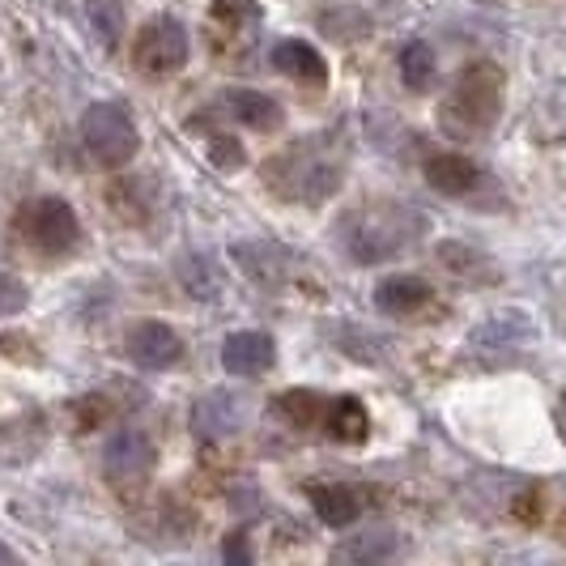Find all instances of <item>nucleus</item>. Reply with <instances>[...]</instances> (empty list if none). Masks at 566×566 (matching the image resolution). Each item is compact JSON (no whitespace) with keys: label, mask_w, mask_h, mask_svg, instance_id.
<instances>
[{"label":"nucleus","mask_w":566,"mask_h":566,"mask_svg":"<svg viewBox=\"0 0 566 566\" xmlns=\"http://www.w3.org/2000/svg\"><path fill=\"white\" fill-rule=\"evenodd\" d=\"M503 112V73L494 64H473L469 73H460L452 94L439 107V124L452 137H478L485 133Z\"/></svg>","instance_id":"nucleus-1"},{"label":"nucleus","mask_w":566,"mask_h":566,"mask_svg":"<svg viewBox=\"0 0 566 566\" xmlns=\"http://www.w3.org/2000/svg\"><path fill=\"white\" fill-rule=\"evenodd\" d=\"M418 227L422 222H418L413 209L379 205V209H367V213L345 222V252L354 255L358 264H384V260H392L418 239Z\"/></svg>","instance_id":"nucleus-2"},{"label":"nucleus","mask_w":566,"mask_h":566,"mask_svg":"<svg viewBox=\"0 0 566 566\" xmlns=\"http://www.w3.org/2000/svg\"><path fill=\"white\" fill-rule=\"evenodd\" d=\"M82 142L98 167H128L142 149V133L119 103H94L82 115Z\"/></svg>","instance_id":"nucleus-3"},{"label":"nucleus","mask_w":566,"mask_h":566,"mask_svg":"<svg viewBox=\"0 0 566 566\" xmlns=\"http://www.w3.org/2000/svg\"><path fill=\"white\" fill-rule=\"evenodd\" d=\"M18 234L27 239L34 252L43 255H69L82 239L77 213L60 197H39L18 209Z\"/></svg>","instance_id":"nucleus-4"},{"label":"nucleus","mask_w":566,"mask_h":566,"mask_svg":"<svg viewBox=\"0 0 566 566\" xmlns=\"http://www.w3.org/2000/svg\"><path fill=\"white\" fill-rule=\"evenodd\" d=\"M133 60L142 64L149 77H170L188 64V30L175 18H154L142 27L137 43H133Z\"/></svg>","instance_id":"nucleus-5"},{"label":"nucleus","mask_w":566,"mask_h":566,"mask_svg":"<svg viewBox=\"0 0 566 566\" xmlns=\"http://www.w3.org/2000/svg\"><path fill=\"white\" fill-rule=\"evenodd\" d=\"M422 175H426V184H430L434 192H443V197H473L485 179L482 167H478L473 158L452 154V149H430L422 163Z\"/></svg>","instance_id":"nucleus-6"},{"label":"nucleus","mask_w":566,"mask_h":566,"mask_svg":"<svg viewBox=\"0 0 566 566\" xmlns=\"http://www.w3.org/2000/svg\"><path fill=\"white\" fill-rule=\"evenodd\" d=\"M128 358L145 370H167L184 358V340L163 319H145L128 333Z\"/></svg>","instance_id":"nucleus-7"},{"label":"nucleus","mask_w":566,"mask_h":566,"mask_svg":"<svg viewBox=\"0 0 566 566\" xmlns=\"http://www.w3.org/2000/svg\"><path fill=\"white\" fill-rule=\"evenodd\" d=\"M103 464H107V473L112 478H142L149 473V464H154V439L137 430V426H124V430H115L112 439H107V448H103Z\"/></svg>","instance_id":"nucleus-8"},{"label":"nucleus","mask_w":566,"mask_h":566,"mask_svg":"<svg viewBox=\"0 0 566 566\" xmlns=\"http://www.w3.org/2000/svg\"><path fill=\"white\" fill-rule=\"evenodd\" d=\"M277 363V345L269 333H230L222 340V367L230 375H260V370H269Z\"/></svg>","instance_id":"nucleus-9"},{"label":"nucleus","mask_w":566,"mask_h":566,"mask_svg":"<svg viewBox=\"0 0 566 566\" xmlns=\"http://www.w3.org/2000/svg\"><path fill=\"white\" fill-rule=\"evenodd\" d=\"M312 507L328 528H349L370 503H367V490H358V485H315Z\"/></svg>","instance_id":"nucleus-10"},{"label":"nucleus","mask_w":566,"mask_h":566,"mask_svg":"<svg viewBox=\"0 0 566 566\" xmlns=\"http://www.w3.org/2000/svg\"><path fill=\"white\" fill-rule=\"evenodd\" d=\"M222 107H227L243 128H255V133H273V128H282V119H285L282 103L269 98V94H260V90H227Z\"/></svg>","instance_id":"nucleus-11"},{"label":"nucleus","mask_w":566,"mask_h":566,"mask_svg":"<svg viewBox=\"0 0 566 566\" xmlns=\"http://www.w3.org/2000/svg\"><path fill=\"white\" fill-rule=\"evenodd\" d=\"M430 303V285L422 277H409V273H400V277H388V282L375 290V307L388 315V319H409V315H418Z\"/></svg>","instance_id":"nucleus-12"},{"label":"nucleus","mask_w":566,"mask_h":566,"mask_svg":"<svg viewBox=\"0 0 566 566\" xmlns=\"http://www.w3.org/2000/svg\"><path fill=\"white\" fill-rule=\"evenodd\" d=\"M367 409L354 397H333L324 400V418H319V430L337 443H363L367 439Z\"/></svg>","instance_id":"nucleus-13"},{"label":"nucleus","mask_w":566,"mask_h":566,"mask_svg":"<svg viewBox=\"0 0 566 566\" xmlns=\"http://www.w3.org/2000/svg\"><path fill=\"white\" fill-rule=\"evenodd\" d=\"M273 64H277V73L294 77V82H307V85H324V82H328V64H324V56L315 52L312 43H298V39H290V43H277V52H273Z\"/></svg>","instance_id":"nucleus-14"},{"label":"nucleus","mask_w":566,"mask_h":566,"mask_svg":"<svg viewBox=\"0 0 566 566\" xmlns=\"http://www.w3.org/2000/svg\"><path fill=\"white\" fill-rule=\"evenodd\" d=\"M234 264L252 277L255 285H264V290H273V285H282L285 277V255L277 248H269V243H234Z\"/></svg>","instance_id":"nucleus-15"},{"label":"nucleus","mask_w":566,"mask_h":566,"mask_svg":"<svg viewBox=\"0 0 566 566\" xmlns=\"http://www.w3.org/2000/svg\"><path fill=\"white\" fill-rule=\"evenodd\" d=\"M192 422H197L200 434H230V430L239 426L234 397H230V392H213V397H205L197 405V413H192Z\"/></svg>","instance_id":"nucleus-16"},{"label":"nucleus","mask_w":566,"mask_h":566,"mask_svg":"<svg viewBox=\"0 0 566 566\" xmlns=\"http://www.w3.org/2000/svg\"><path fill=\"white\" fill-rule=\"evenodd\" d=\"M324 400L328 397L298 388V392H282V397L273 400V409H277V418L290 426H319V418H324Z\"/></svg>","instance_id":"nucleus-17"},{"label":"nucleus","mask_w":566,"mask_h":566,"mask_svg":"<svg viewBox=\"0 0 566 566\" xmlns=\"http://www.w3.org/2000/svg\"><path fill=\"white\" fill-rule=\"evenodd\" d=\"M400 82L409 85V90H426V85L434 82V52L426 43H409L400 52Z\"/></svg>","instance_id":"nucleus-18"},{"label":"nucleus","mask_w":566,"mask_h":566,"mask_svg":"<svg viewBox=\"0 0 566 566\" xmlns=\"http://www.w3.org/2000/svg\"><path fill=\"white\" fill-rule=\"evenodd\" d=\"M85 13H90L94 30L103 34V43L115 48L119 43V27H124V4L119 0H85Z\"/></svg>","instance_id":"nucleus-19"},{"label":"nucleus","mask_w":566,"mask_h":566,"mask_svg":"<svg viewBox=\"0 0 566 566\" xmlns=\"http://www.w3.org/2000/svg\"><path fill=\"white\" fill-rule=\"evenodd\" d=\"M184 285L197 294V298H213V290H218V282H213V273H209V260L205 255H188V264H184Z\"/></svg>","instance_id":"nucleus-20"},{"label":"nucleus","mask_w":566,"mask_h":566,"mask_svg":"<svg viewBox=\"0 0 566 566\" xmlns=\"http://www.w3.org/2000/svg\"><path fill=\"white\" fill-rule=\"evenodd\" d=\"M397 549H400L397 537H388L384 545L370 537V541H354V545H345V549H340V558H363V563H375V558H392Z\"/></svg>","instance_id":"nucleus-21"},{"label":"nucleus","mask_w":566,"mask_h":566,"mask_svg":"<svg viewBox=\"0 0 566 566\" xmlns=\"http://www.w3.org/2000/svg\"><path fill=\"white\" fill-rule=\"evenodd\" d=\"M22 307H27V285L18 282L13 273L0 269V319L13 312H22Z\"/></svg>","instance_id":"nucleus-22"},{"label":"nucleus","mask_w":566,"mask_h":566,"mask_svg":"<svg viewBox=\"0 0 566 566\" xmlns=\"http://www.w3.org/2000/svg\"><path fill=\"white\" fill-rule=\"evenodd\" d=\"M209 158H213V167H218V170H239V167H243V145L230 142V137H213V145H209Z\"/></svg>","instance_id":"nucleus-23"}]
</instances>
